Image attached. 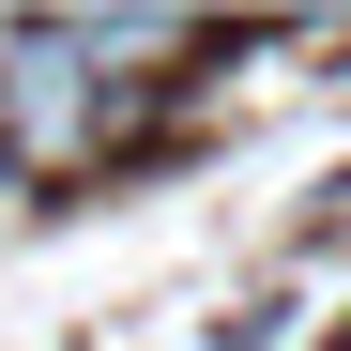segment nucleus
Returning a JSON list of instances; mask_svg holds the SVG:
<instances>
[{
  "label": "nucleus",
  "mask_w": 351,
  "mask_h": 351,
  "mask_svg": "<svg viewBox=\"0 0 351 351\" xmlns=\"http://www.w3.org/2000/svg\"><path fill=\"white\" fill-rule=\"evenodd\" d=\"M336 351H351V336H336Z\"/></svg>",
  "instance_id": "f257e3e1"
}]
</instances>
